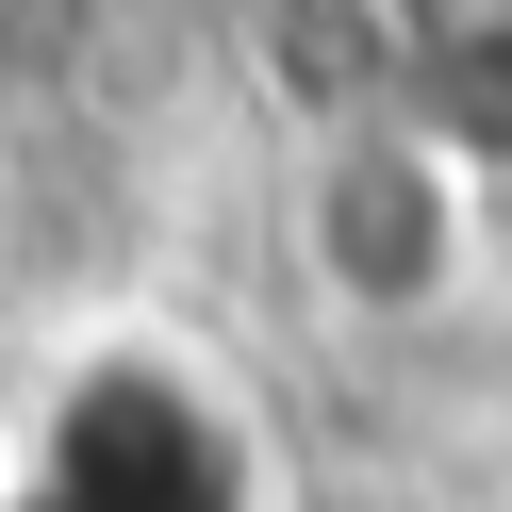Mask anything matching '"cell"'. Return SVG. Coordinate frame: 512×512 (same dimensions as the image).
Wrapping results in <instances>:
<instances>
[{
  "mask_svg": "<svg viewBox=\"0 0 512 512\" xmlns=\"http://www.w3.org/2000/svg\"><path fill=\"white\" fill-rule=\"evenodd\" d=\"M281 512H413V496H281Z\"/></svg>",
  "mask_w": 512,
  "mask_h": 512,
  "instance_id": "3",
  "label": "cell"
},
{
  "mask_svg": "<svg viewBox=\"0 0 512 512\" xmlns=\"http://www.w3.org/2000/svg\"><path fill=\"white\" fill-rule=\"evenodd\" d=\"M479 149L430 133L413 100H364V116H314L298 149V281L314 314H347V331H430V314L479 298V265H496V215H479Z\"/></svg>",
  "mask_w": 512,
  "mask_h": 512,
  "instance_id": "2",
  "label": "cell"
},
{
  "mask_svg": "<svg viewBox=\"0 0 512 512\" xmlns=\"http://www.w3.org/2000/svg\"><path fill=\"white\" fill-rule=\"evenodd\" d=\"M298 479L265 463L232 364L182 331H100L50 364V397L0 446V512H281Z\"/></svg>",
  "mask_w": 512,
  "mask_h": 512,
  "instance_id": "1",
  "label": "cell"
}]
</instances>
